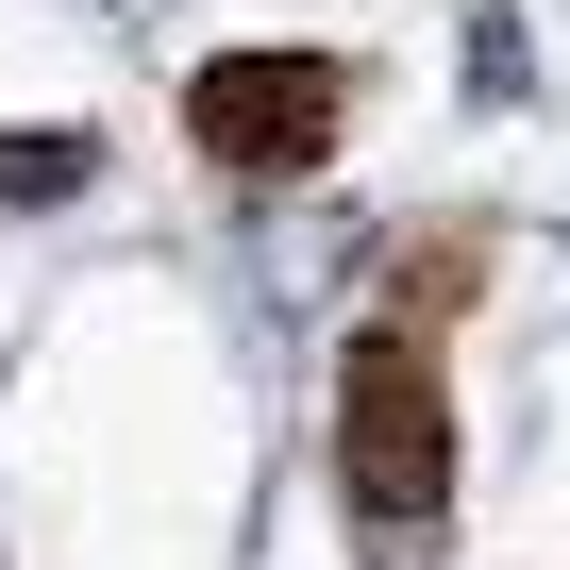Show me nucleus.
I'll list each match as a JSON object with an SVG mask.
<instances>
[{
	"label": "nucleus",
	"mask_w": 570,
	"mask_h": 570,
	"mask_svg": "<svg viewBox=\"0 0 570 570\" xmlns=\"http://www.w3.org/2000/svg\"><path fill=\"white\" fill-rule=\"evenodd\" d=\"M336 487H353V520H386V537H420V520L453 503V386H436V336H403V320L353 336V370H336Z\"/></svg>",
	"instance_id": "obj_1"
},
{
	"label": "nucleus",
	"mask_w": 570,
	"mask_h": 570,
	"mask_svg": "<svg viewBox=\"0 0 570 570\" xmlns=\"http://www.w3.org/2000/svg\"><path fill=\"white\" fill-rule=\"evenodd\" d=\"M185 135H202L235 185H303V168H336V135H353V68H336V51H202Z\"/></svg>",
	"instance_id": "obj_2"
},
{
	"label": "nucleus",
	"mask_w": 570,
	"mask_h": 570,
	"mask_svg": "<svg viewBox=\"0 0 570 570\" xmlns=\"http://www.w3.org/2000/svg\"><path fill=\"white\" fill-rule=\"evenodd\" d=\"M85 168H101V135H68V118L0 135V202H85Z\"/></svg>",
	"instance_id": "obj_3"
},
{
	"label": "nucleus",
	"mask_w": 570,
	"mask_h": 570,
	"mask_svg": "<svg viewBox=\"0 0 570 570\" xmlns=\"http://www.w3.org/2000/svg\"><path fill=\"white\" fill-rule=\"evenodd\" d=\"M470 303V235H436V252H403V336H436Z\"/></svg>",
	"instance_id": "obj_4"
}]
</instances>
